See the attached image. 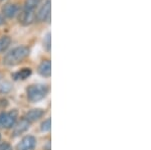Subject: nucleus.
I'll list each match as a JSON object with an SVG mask.
<instances>
[{
	"instance_id": "obj_1",
	"label": "nucleus",
	"mask_w": 151,
	"mask_h": 150,
	"mask_svg": "<svg viewBox=\"0 0 151 150\" xmlns=\"http://www.w3.org/2000/svg\"><path fill=\"white\" fill-rule=\"evenodd\" d=\"M29 52H30V50L26 45H19V47L12 48L3 57V64L8 67L16 66L28 57Z\"/></svg>"
},
{
	"instance_id": "obj_2",
	"label": "nucleus",
	"mask_w": 151,
	"mask_h": 150,
	"mask_svg": "<svg viewBox=\"0 0 151 150\" xmlns=\"http://www.w3.org/2000/svg\"><path fill=\"white\" fill-rule=\"evenodd\" d=\"M48 94V87L45 84H33L26 89V96L30 102L36 103L45 99Z\"/></svg>"
},
{
	"instance_id": "obj_3",
	"label": "nucleus",
	"mask_w": 151,
	"mask_h": 150,
	"mask_svg": "<svg viewBox=\"0 0 151 150\" xmlns=\"http://www.w3.org/2000/svg\"><path fill=\"white\" fill-rule=\"evenodd\" d=\"M18 118L17 110H11L9 112H3L0 114V128L10 129L15 125Z\"/></svg>"
},
{
	"instance_id": "obj_4",
	"label": "nucleus",
	"mask_w": 151,
	"mask_h": 150,
	"mask_svg": "<svg viewBox=\"0 0 151 150\" xmlns=\"http://www.w3.org/2000/svg\"><path fill=\"white\" fill-rule=\"evenodd\" d=\"M50 8H52V3H50V0H45V3L42 4L38 11L35 13L36 19L38 21H48L50 20Z\"/></svg>"
},
{
	"instance_id": "obj_5",
	"label": "nucleus",
	"mask_w": 151,
	"mask_h": 150,
	"mask_svg": "<svg viewBox=\"0 0 151 150\" xmlns=\"http://www.w3.org/2000/svg\"><path fill=\"white\" fill-rule=\"evenodd\" d=\"M36 20L35 11H27L21 9L18 13V21L22 25H30Z\"/></svg>"
},
{
	"instance_id": "obj_6",
	"label": "nucleus",
	"mask_w": 151,
	"mask_h": 150,
	"mask_svg": "<svg viewBox=\"0 0 151 150\" xmlns=\"http://www.w3.org/2000/svg\"><path fill=\"white\" fill-rule=\"evenodd\" d=\"M36 139L32 135H26L17 145V150H31L35 147Z\"/></svg>"
},
{
	"instance_id": "obj_7",
	"label": "nucleus",
	"mask_w": 151,
	"mask_h": 150,
	"mask_svg": "<svg viewBox=\"0 0 151 150\" xmlns=\"http://www.w3.org/2000/svg\"><path fill=\"white\" fill-rule=\"evenodd\" d=\"M2 14L5 16L6 18H13L16 15H18L20 8L17 4L15 3H6L2 7Z\"/></svg>"
},
{
	"instance_id": "obj_8",
	"label": "nucleus",
	"mask_w": 151,
	"mask_h": 150,
	"mask_svg": "<svg viewBox=\"0 0 151 150\" xmlns=\"http://www.w3.org/2000/svg\"><path fill=\"white\" fill-rule=\"evenodd\" d=\"M37 72L40 76L45 77V78H50L52 75V62H50V60H43L38 66Z\"/></svg>"
},
{
	"instance_id": "obj_9",
	"label": "nucleus",
	"mask_w": 151,
	"mask_h": 150,
	"mask_svg": "<svg viewBox=\"0 0 151 150\" xmlns=\"http://www.w3.org/2000/svg\"><path fill=\"white\" fill-rule=\"evenodd\" d=\"M45 115V111L42 109L36 108V109H32V110L28 111L27 113L24 116V119L27 120L29 123L35 122V121H37L38 119H40L42 116Z\"/></svg>"
},
{
	"instance_id": "obj_10",
	"label": "nucleus",
	"mask_w": 151,
	"mask_h": 150,
	"mask_svg": "<svg viewBox=\"0 0 151 150\" xmlns=\"http://www.w3.org/2000/svg\"><path fill=\"white\" fill-rule=\"evenodd\" d=\"M29 127H30V123H29L27 120L22 119L17 125H16L15 128H14L13 135L14 136H18V135H20L25 131H27V130L29 129Z\"/></svg>"
},
{
	"instance_id": "obj_11",
	"label": "nucleus",
	"mask_w": 151,
	"mask_h": 150,
	"mask_svg": "<svg viewBox=\"0 0 151 150\" xmlns=\"http://www.w3.org/2000/svg\"><path fill=\"white\" fill-rule=\"evenodd\" d=\"M31 70L29 69V67H23V69H21L20 71H18V72H14L13 74V79L14 80H16V81H19V80H26L28 78L29 76L31 75Z\"/></svg>"
},
{
	"instance_id": "obj_12",
	"label": "nucleus",
	"mask_w": 151,
	"mask_h": 150,
	"mask_svg": "<svg viewBox=\"0 0 151 150\" xmlns=\"http://www.w3.org/2000/svg\"><path fill=\"white\" fill-rule=\"evenodd\" d=\"M40 3V0H25L22 9L27 11H35Z\"/></svg>"
},
{
	"instance_id": "obj_13",
	"label": "nucleus",
	"mask_w": 151,
	"mask_h": 150,
	"mask_svg": "<svg viewBox=\"0 0 151 150\" xmlns=\"http://www.w3.org/2000/svg\"><path fill=\"white\" fill-rule=\"evenodd\" d=\"M11 43V38L7 35L1 36L0 37V54H2L3 52H5L7 48L9 47Z\"/></svg>"
},
{
	"instance_id": "obj_14",
	"label": "nucleus",
	"mask_w": 151,
	"mask_h": 150,
	"mask_svg": "<svg viewBox=\"0 0 151 150\" xmlns=\"http://www.w3.org/2000/svg\"><path fill=\"white\" fill-rule=\"evenodd\" d=\"M12 89V86L9 82H2L0 83V94H6L10 92Z\"/></svg>"
},
{
	"instance_id": "obj_15",
	"label": "nucleus",
	"mask_w": 151,
	"mask_h": 150,
	"mask_svg": "<svg viewBox=\"0 0 151 150\" xmlns=\"http://www.w3.org/2000/svg\"><path fill=\"white\" fill-rule=\"evenodd\" d=\"M52 128V120L50 118H47V120H45L42 123H41V126H40V129L42 132H48Z\"/></svg>"
},
{
	"instance_id": "obj_16",
	"label": "nucleus",
	"mask_w": 151,
	"mask_h": 150,
	"mask_svg": "<svg viewBox=\"0 0 151 150\" xmlns=\"http://www.w3.org/2000/svg\"><path fill=\"white\" fill-rule=\"evenodd\" d=\"M50 45H52V43H50V32H47V35L43 37V47H45L47 52H50Z\"/></svg>"
},
{
	"instance_id": "obj_17",
	"label": "nucleus",
	"mask_w": 151,
	"mask_h": 150,
	"mask_svg": "<svg viewBox=\"0 0 151 150\" xmlns=\"http://www.w3.org/2000/svg\"><path fill=\"white\" fill-rule=\"evenodd\" d=\"M0 150H12V147L9 143L4 142V143L0 144Z\"/></svg>"
},
{
	"instance_id": "obj_18",
	"label": "nucleus",
	"mask_w": 151,
	"mask_h": 150,
	"mask_svg": "<svg viewBox=\"0 0 151 150\" xmlns=\"http://www.w3.org/2000/svg\"><path fill=\"white\" fill-rule=\"evenodd\" d=\"M4 22H5V21H4V18H3V16H2L1 14H0V25H3V24H4Z\"/></svg>"
},
{
	"instance_id": "obj_19",
	"label": "nucleus",
	"mask_w": 151,
	"mask_h": 150,
	"mask_svg": "<svg viewBox=\"0 0 151 150\" xmlns=\"http://www.w3.org/2000/svg\"><path fill=\"white\" fill-rule=\"evenodd\" d=\"M1 78H2V75H1V74H0V80H1Z\"/></svg>"
},
{
	"instance_id": "obj_20",
	"label": "nucleus",
	"mask_w": 151,
	"mask_h": 150,
	"mask_svg": "<svg viewBox=\"0 0 151 150\" xmlns=\"http://www.w3.org/2000/svg\"><path fill=\"white\" fill-rule=\"evenodd\" d=\"M0 140H1V134H0Z\"/></svg>"
},
{
	"instance_id": "obj_21",
	"label": "nucleus",
	"mask_w": 151,
	"mask_h": 150,
	"mask_svg": "<svg viewBox=\"0 0 151 150\" xmlns=\"http://www.w3.org/2000/svg\"><path fill=\"white\" fill-rule=\"evenodd\" d=\"M0 1H3V0H0Z\"/></svg>"
}]
</instances>
